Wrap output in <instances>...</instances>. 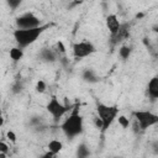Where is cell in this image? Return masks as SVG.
Segmentation results:
<instances>
[{"mask_svg":"<svg viewBox=\"0 0 158 158\" xmlns=\"http://www.w3.org/2000/svg\"><path fill=\"white\" fill-rule=\"evenodd\" d=\"M60 130L68 139L80 136L84 131V118L80 114V105L77 102L68 112L67 117L60 123Z\"/></svg>","mask_w":158,"mask_h":158,"instance_id":"1","label":"cell"},{"mask_svg":"<svg viewBox=\"0 0 158 158\" xmlns=\"http://www.w3.org/2000/svg\"><path fill=\"white\" fill-rule=\"evenodd\" d=\"M52 26L53 23H42L41 26L32 28H16L12 32V36L17 46H20L21 48H26L33 44L40 38V36H42V33L46 32Z\"/></svg>","mask_w":158,"mask_h":158,"instance_id":"2","label":"cell"},{"mask_svg":"<svg viewBox=\"0 0 158 158\" xmlns=\"http://www.w3.org/2000/svg\"><path fill=\"white\" fill-rule=\"evenodd\" d=\"M120 109L117 105H106L104 102L96 104V115L102 121V128L101 131L105 132L109 130V127L112 125L115 120H117Z\"/></svg>","mask_w":158,"mask_h":158,"instance_id":"3","label":"cell"},{"mask_svg":"<svg viewBox=\"0 0 158 158\" xmlns=\"http://www.w3.org/2000/svg\"><path fill=\"white\" fill-rule=\"evenodd\" d=\"M73 105H67V104H63L57 96H52L49 99V101L47 102L46 105V110L48 111V114L52 116L53 121L57 123L59 122L70 110H72Z\"/></svg>","mask_w":158,"mask_h":158,"instance_id":"4","label":"cell"},{"mask_svg":"<svg viewBox=\"0 0 158 158\" xmlns=\"http://www.w3.org/2000/svg\"><path fill=\"white\" fill-rule=\"evenodd\" d=\"M132 117L138 123L141 131H146L158 125V115L148 110H136L132 112Z\"/></svg>","mask_w":158,"mask_h":158,"instance_id":"5","label":"cell"},{"mask_svg":"<svg viewBox=\"0 0 158 158\" xmlns=\"http://www.w3.org/2000/svg\"><path fill=\"white\" fill-rule=\"evenodd\" d=\"M72 52H73V57L78 60L90 57L91 54H94L96 52V47L91 41L84 40V41H79L75 42L72 46Z\"/></svg>","mask_w":158,"mask_h":158,"instance_id":"6","label":"cell"},{"mask_svg":"<svg viewBox=\"0 0 158 158\" xmlns=\"http://www.w3.org/2000/svg\"><path fill=\"white\" fill-rule=\"evenodd\" d=\"M16 28H32L42 25V20L35 15L32 11H26L16 17L15 20Z\"/></svg>","mask_w":158,"mask_h":158,"instance_id":"7","label":"cell"},{"mask_svg":"<svg viewBox=\"0 0 158 158\" xmlns=\"http://www.w3.org/2000/svg\"><path fill=\"white\" fill-rule=\"evenodd\" d=\"M105 25H106V28L110 32V35L111 36H115L118 32L122 22L120 21V19H118V16L116 14H110L105 19Z\"/></svg>","mask_w":158,"mask_h":158,"instance_id":"8","label":"cell"},{"mask_svg":"<svg viewBox=\"0 0 158 158\" xmlns=\"http://www.w3.org/2000/svg\"><path fill=\"white\" fill-rule=\"evenodd\" d=\"M130 23L125 22L121 25L118 32L115 36H111V44L112 46H117L118 43H122L123 41H126L130 37Z\"/></svg>","mask_w":158,"mask_h":158,"instance_id":"9","label":"cell"},{"mask_svg":"<svg viewBox=\"0 0 158 158\" xmlns=\"http://www.w3.org/2000/svg\"><path fill=\"white\" fill-rule=\"evenodd\" d=\"M38 58L44 63H53L59 59V56L54 48H42L38 53Z\"/></svg>","mask_w":158,"mask_h":158,"instance_id":"10","label":"cell"},{"mask_svg":"<svg viewBox=\"0 0 158 158\" xmlns=\"http://www.w3.org/2000/svg\"><path fill=\"white\" fill-rule=\"evenodd\" d=\"M147 95L151 101L158 100V75L152 77L147 83Z\"/></svg>","mask_w":158,"mask_h":158,"instance_id":"11","label":"cell"},{"mask_svg":"<svg viewBox=\"0 0 158 158\" xmlns=\"http://www.w3.org/2000/svg\"><path fill=\"white\" fill-rule=\"evenodd\" d=\"M81 78L84 81H86L89 84H94V83H98L100 80L99 75L96 74V72L93 68H85L81 73Z\"/></svg>","mask_w":158,"mask_h":158,"instance_id":"12","label":"cell"},{"mask_svg":"<svg viewBox=\"0 0 158 158\" xmlns=\"http://www.w3.org/2000/svg\"><path fill=\"white\" fill-rule=\"evenodd\" d=\"M9 56L14 62H19L23 57V48H21L20 46H15L9 51Z\"/></svg>","mask_w":158,"mask_h":158,"instance_id":"13","label":"cell"},{"mask_svg":"<svg viewBox=\"0 0 158 158\" xmlns=\"http://www.w3.org/2000/svg\"><path fill=\"white\" fill-rule=\"evenodd\" d=\"M47 148H48V151L53 152V153L57 156V154L62 151L63 143H62L59 139H51V141L48 142V144H47Z\"/></svg>","mask_w":158,"mask_h":158,"instance_id":"14","label":"cell"},{"mask_svg":"<svg viewBox=\"0 0 158 158\" xmlns=\"http://www.w3.org/2000/svg\"><path fill=\"white\" fill-rule=\"evenodd\" d=\"M131 53H132V47L130 44H121L118 47V57L121 59H123V60L128 59Z\"/></svg>","mask_w":158,"mask_h":158,"instance_id":"15","label":"cell"},{"mask_svg":"<svg viewBox=\"0 0 158 158\" xmlns=\"http://www.w3.org/2000/svg\"><path fill=\"white\" fill-rule=\"evenodd\" d=\"M90 154V151H89V147L85 144V143H81L78 146V149H77V156L83 158V157H88Z\"/></svg>","mask_w":158,"mask_h":158,"instance_id":"16","label":"cell"},{"mask_svg":"<svg viewBox=\"0 0 158 158\" xmlns=\"http://www.w3.org/2000/svg\"><path fill=\"white\" fill-rule=\"evenodd\" d=\"M117 121H118V125L122 128H128L130 125H131V120L127 116H125V115H118L117 116Z\"/></svg>","mask_w":158,"mask_h":158,"instance_id":"17","label":"cell"},{"mask_svg":"<svg viewBox=\"0 0 158 158\" xmlns=\"http://www.w3.org/2000/svg\"><path fill=\"white\" fill-rule=\"evenodd\" d=\"M46 90H47V84H46V81L42 80V79H40V80L36 83V91L40 93V94H43V93H46Z\"/></svg>","mask_w":158,"mask_h":158,"instance_id":"18","label":"cell"},{"mask_svg":"<svg viewBox=\"0 0 158 158\" xmlns=\"http://www.w3.org/2000/svg\"><path fill=\"white\" fill-rule=\"evenodd\" d=\"M23 0H6V4L9 5V7L11 10H16L21 4H22Z\"/></svg>","mask_w":158,"mask_h":158,"instance_id":"19","label":"cell"},{"mask_svg":"<svg viewBox=\"0 0 158 158\" xmlns=\"http://www.w3.org/2000/svg\"><path fill=\"white\" fill-rule=\"evenodd\" d=\"M6 138H7V139H9L11 143H15L17 137H16V133H15L12 130H9V131L6 132Z\"/></svg>","mask_w":158,"mask_h":158,"instance_id":"20","label":"cell"},{"mask_svg":"<svg viewBox=\"0 0 158 158\" xmlns=\"http://www.w3.org/2000/svg\"><path fill=\"white\" fill-rule=\"evenodd\" d=\"M84 2V0H69V5H68V10H72L79 5H81Z\"/></svg>","mask_w":158,"mask_h":158,"instance_id":"21","label":"cell"},{"mask_svg":"<svg viewBox=\"0 0 158 158\" xmlns=\"http://www.w3.org/2000/svg\"><path fill=\"white\" fill-rule=\"evenodd\" d=\"M21 90H22V84H21L20 81H17V83L12 86V91H14V93H20Z\"/></svg>","mask_w":158,"mask_h":158,"instance_id":"22","label":"cell"},{"mask_svg":"<svg viewBox=\"0 0 158 158\" xmlns=\"http://www.w3.org/2000/svg\"><path fill=\"white\" fill-rule=\"evenodd\" d=\"M153 31L158 33V25H156V26H153Z\"/></svg>","mask_w":158,"mask_h":158,"instance_id":"23","label":"cell"},{"mask_svg":"<svg viewBox=\"0 0 158 158\" xmlns=\"http://www.w3.org/2000/svg\"><path fill=\"white\" fill-rule=\"evenodd\" d=\"M101 1H107V0H101Z\"/></svg>","mask_w":158,"mask_h":158,"instance_id":"24","label":"cell"}]
</instances>
